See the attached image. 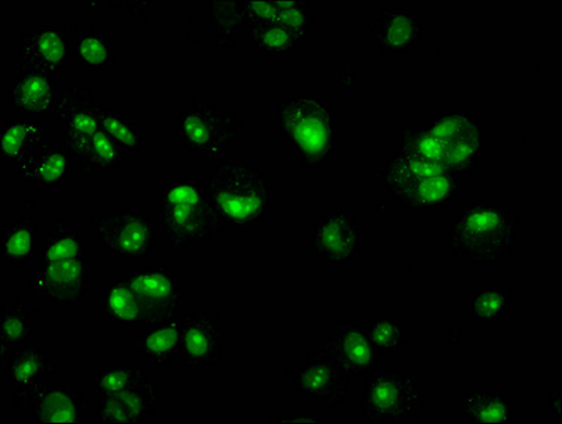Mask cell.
Returning <instances> with one entry per match:
<instances>
[{
	"label": "cell",
	"mask_w": 562,
	"mask_h": 424,
	"mask_svg": "<svg viewBox=\"0 0 562 424\" xmlns=\"http://www.w3.org/2000/svg\"><path fill=\"white\" fill-rule=\"evenodd\" d=\"M157 230L167 249H189L220 238L226 223L205 181L187 177L161 182L157 190Z\"/></svg>",
	"instance_id": "cell-1"
},
{
	"label": "cell",
	"mask_w": 562,
	"mask_h": 424,
	"mask_svg": "<svg viewBox=\"0 0 562 424\" xmlns=\"http://www.w3.org/2000/svg\"><path fill=\"white\" fill-rule=\"evenodd\" d=\"M274 118L281 140L305 169L327 166L338 156V118L317 93L294 92L276 103Z\"/></svg>",
	"instance_id": "cell-2"
},
{
	"label": "cell",
	"mask_w": 562,
	"mask_h": 424,
	"mask_svg": "<svg viewBox=\"0 0 562 424\" xmlns=\"http://www.w3.org/2000/svg\"><path fill=\"white\" fill-rule=\"evenodd\" d=\"M519 234V216L506 204H467L453 216L448 245L457 259L497 264L510 258Z\"/></svg>",
	"instance_id": "cell-3"
},
{
	"label": "cell",
	"mask_w": 562,
	"mask_h": 424,
	"mask_svg": "<svg viewBox=\"0 0 562 424\" xmlns=\"http://www.w3.org/2000/svg\"><path fill=\"white\" fill-rule=\"evenodd\" d=\"M212 202L228 226H256L271 212L273 186L268 175L245 159H224L206 179Z\"/></svg>",
	"instance_id": "cell-4"
},
{
	"label": "cell",
	"mask_w": 562,
	"mask_h": 424,
	"mask_svg": "<svg viewBox=\"0 0 562 424\" xmlns=\"http://www.w3.org/2000/svg\"><path fill=\"white\" fill-rule=\"evenodd\" d=\"M389 194L413 212H441L462 191L461 177L440 163L401 150L382 171Z\"/></svg>",
	"instance_id": "cell-5"
},
{
	"label": "cell",
	"mask_w": 562,
	"mask_h": 424,
	"mask_svg": "<svg viewBox=\"0 0 562 424\" xmlns=\"http://www.w3.org/2000/svg\"><path fill=\"white\" fill-rule=\"evenodd\" d=\"M245 126L234 111L204 97L192 98L177 115L180 146L199 159L224 160Z\"/></svg>",
	"instance_id": "cell-6"
},
{
	"label": "cell",
	"mask_w": 562,
	"mask_h": 424,
	"mask_svg": "<svg viewBox=\"0 0 562 424\" xmlns=\"http://www.w3.org/2000/svg\"><path fill=\"white\" fill-rule=\"evenodd\" d=\"M305 357L327 359L349 377H369L381 369L383 354L361 323L333 322L305 344Z\"/></svg>",
	"instance_id": "cell-7"
},
{
	"label": "cell",
	"mask_w": 562,
	"mask_h": 424,
	"mask_svg": "<svg viewBox=\"0 0 562 424\" xmlns=\"http://www.w3.org/2000/svg\"><path fill=\"white\" fill-rule=\"evenodd\" d=\"M92 238L116 260L142 263L159 248V230L145 212L126 207L90 219Z\"/></svg>",
	"instance_id": "cell-8"
},
{
	"label": "cell",
	"mask_w": 562,
	"mask_h": 424,
	"mask_svg": "<svg viewBox=\"0 0 562 424\" xmlns=\"http://www.w3.org/2000/svg\"><path fill=\"white\" fill-rule=\"evenodd\" d=\"M436 142L438 159L461 179L476 175L485 155L486 127L471 113L452 111L437 113L426 125Z\"/></svg>",
	"instance_id": "cell-9"
},
{
	"label": "cell",
	"mask_w": 562,
	"mask_h": 424,
	"mask_svg": "<svg viewBox=\"0 0 562 424\" xmlns=\"http://www.w3.org/2000/svg\"><path fill=\"white\" fill-rule=\"evenodd\" d=\"M359 406L363 416L378 423L413 421L420 409V388L416 375L376 371L367 377Z\"/></svg>",
	"instance_id": "cell-10"
},
{
	"label": "cell",
	"mask_w": 562,
	"mask_h": 424,
	"mask_svg": "<svg viewBox=\"0 0 562 424\" xmlns=\"http://www.w3.org/2000/svg\"><path fill=\"white\" fill-rule=\"evenodd\" d=\"M226 320L212 308L182 315L177 362L204 372L222 361L226 348Z\"/></svg>",
	"instance_id": "cell-11"
},
{
	"label": "cell",
	"mask_w": 562,
	"mask_h": 424,
	"mask_svg": "<svg viewBox=\"0 0 562 424\" xmlns=\"http://www.w3.org/2000/svg\"><path fill=\"white\" fill-rule=\"evenodd\" d=\"M125 276L139 300L140 330L181 313V275L171 265L161 263Z\"/></svg>",
	"instance_id": "cell-12"
},
{
	"label": "cell",
	"mask_w": 562,
	"mask_h": 424,
	"mask_svg": "<svg viewBox=\"0 0 562 424\" xmlns=\"http://www.w3.org/2000/svg\"><path fill=\"white\" fill-rule=\"evenodd\" d=\"M91 256L37 264L31 280L36 298L47 305H77L91 292Z\"/></svg>",
	"instance_id": "cell-13"
},
{
	"label": "cell",
	"mask_w": 562,
	"mask_h": 424,
	"mask_svg": "<svg viewBox=\"0 0 562 424\" xmlns=\"http://www.w3.org/2000/svg\"><path fill=\"white\" fill-rule=\"evenodd\" d=\"M34 424H80L86 422L90 403L66 375H54L36 393L26 409Z\"/></svg>",
	"instance_id": "cell-14"
},
{
	"label": "cell",
	"mask_w": 562,
	"mask_h": 424,
	"mask_svg": "<svg viewBox=\"0 0 562 424\" xmlns=\"http://www.w3.org/2000/svg\"><path fill=\"white\" fill-rule=\"evenodd\" d=\"M297 397L325 406L345 408L351 402L349 375L327 359L307 357L304 367L284 373Z\"/></svg>",
	"instance_id": "cell-15"
},
{
	"label": "cell",
	"mask_w": 562,
	"mask_h": 424,
	"mask_svg": "<svg viewBox=\"0 0 562 424\" xmlns=\"http://www.w3.org/2000/svg\"><path fill=\"white\" fill-rule=\"evenodd\" d=\"M70 34L61 23H36L19 37L18 60L23 68L57 74L70 66Z\"/></svg>",
	"instance_id": "cell-16"
},
{
	"label": "cell",
	"mask_w": 562,
	"mask_h": 424,
	"mask_svg": "<svg viewBox=\"0 0 562 424\" xmlns=\"http://www.w3.org/2000/svg\"><path fill=\"white\" fill-rule=\"evenodd\" d=\"M312 246L318 258L328 264L347 265L362 253V230L345 211L318 216Z\"/></svg>",
	"instance_id": "cell-17"
},
{
	"label": "cell",
	"mask_w": 562,
	"mask_h": 424,
	"mask_svg": "<svg viewBox=\"0 0 562 424\" xmlns=\"http://www.w3.org/2000/svg\"><path fill=\"white\" fill-rule=\"evenodd\" d=\"M63 145L74 157L78 171L86 180L108 171L121 170L127 157L115 141L102 127L88 133L63 131Z\"/></svg>",
	"instance_id": "cell-18"
},
{
	"label": "cell",
	"mask_w": 562,
	"mask_h": 424,
	"mask_svg": "<svg viewBox=\"0 0 562 424\" xmlns=\"http://www.w3.org/2000/svg\"><path fill=\"white\" fill-rule=\"evenodd\" d=\"M3 365L4 375L12 384L11 401L14 408L24 412L33 394L58 373L57 364L53 361L50 354L34 347L33 344L18 349Z\"/></svg>",
	"instance_id": "cell-19"
},
{
	"label": "cell",
	"mask_w": 562,
	"mask_h": 424,
	"mask_svg": "<svg viewBox=\"0 0 562 424\" xmlns=\"http://www.w3.org/2000/svg\"><path fill=\"white\" fill-rule=\"evenodd\" d=\"M159 403V383L151 378L130 391L101 398L97 404V421L100 424L155 423Z\"/></svg>",
	"instance_id": "cell-20"
},
{
	"label": "cell",
	"mask_w": 562,
	"mask_h": 424,
	"mask_svg": "<svg viewBox=\"0 0 562 424\" xmlns=\"http://www.w3.org/2000/svg\"><path fill=\"white\" fill-rule=\"evenodd\" d=\"M58 93L57 74L22 67L9 88V107L13 115L34 120L54 113Z\"/></svg>",
	"instance_id": "cell-21"
},
{
	"label": "cell",
	"mask_w": 562,
	"mask_h": 424,
	"mask_svg": "<svg viewBox=\"0 0 562 424\" xmlns=\"http://www.w3.org/2000/svg\"><path fill=\"white\" fill-rule=\"evenodd\" d=\"M74 157L56 137L16 167L18 179L38 189L57 191L71 175Z\"/></svg>",
	"instance_id": "cell-22"
},
{
	"label": "cell",
	"mask_w": 562,
	"mask_h": 424,
	"mask_svg": "<svg viewBox=\"0 0 562 424\" xmlns=\"http://www.w3.org/2000/svg\"><path fill=\"white\" fill-rule=\"evenodd\" d=\"M373 42L386 56H403L420 43L423 24L417 13L383 9L381 18L368 24Z\"/></svg>",
	"instance_id": "cell-23"
},
{
	"label": "cell",
	"mask_w": 562,
	"mask_h": 424,
	"mask_svg": "<svg viewBox=\"0 0 562 424\" xmlns=\"http://www.w3.org/2000/svg\"><path fill=\"white\" fill-rule=\"evenodd\" d=\"M41 319V310L24 302L21 295L9 293L0 302V337L2 362H7L18 349L33 344L34 328Z\"/></svg>",
	"instance_id": "cell-24"
},
{
	"label": "cell",
	"mask_w": 562,
	"mask_h": 424,
	"mask_svg": "<svg viewBox=\"0 0 562 424\" xmlns=\"http://www.w3.org/2000/svg\"><path fill=\"white\" fill-rule=\"evenodd\" d=\"M53 137L42 121L33 118H12L3 123L0 131V157L3 163L16 169Z\"/></svg>",
	"instance_id": "cell-25"
},
{
	"label": "cell",
	"mask_w": 562,
	"mask_h": 424,
	"mask_svg": "<svg viewBox=\"0 0 562 424\" xmlns=\"http://www.w3.org/2000/svg\"><path fill=\"white\" fill-rule=\"evenodd\" d=\"M101 103L93 98L90 88L80 81H71L58 93L56 121L66 132L88 133L100 127L98 111Z\"/></svg>",
	"instance_id": "cell-26"
},
{
	"label": "cell",
	"mask_w": 562,
	"mask_h": 424,
	"mask_svg": "<svg viewBox=\"0 0 562 424\" xmlns=\"http://www.w3.org/2000/svg\"><path fill=\"white\" fill-rule=\"evenodd\" d=\"M182 314L159 324L140 330L131 347L140 358L146 359L160 371H169L177 362Z\"/></svg>",
	"instance_id": "cell-27"
},
{
	"label": "cell",
	"mask_w": 562,
	"mask_h": 424,
	"mask_svg": "<svg viewBox=\"0 0 562 424\" xmlns=\"http://www.w3.org/2000/svg\"><path fill=\"white\" fill-rule=\"evenodd\" d=\"M37 225L34 215L19 214L0 226V256L12 269H23L36 253Z\"/></svg>",
	"instance_id": "cell-28"
},
{
	"label": "cell",
	"mask_w": 562,
	"mask_h": 424,
	"mask_svg": "<svg viewBox=\"0 0 562 424\" xmlns=\"http://www.w3.org/2000/svg\"><path fill=\"white\" fill-rule=\"evenodd\" d=\"M101 305L103 319L113 327L140 330L139 300L125 275L103 283Z\"/></svg>",
	"instance_id": "cell-29"
},
{
	"label": "cell",
	"mask_w": 562,
	"mask_h": 424,
	"mask_svg": "<svg viewBox=\"0 0 562 424\" xmlns=\"http://www.w3.org/2000/svg\"><path fill=\"white\" fill-rule=\"evenodd\" d=\"M83 256H91V250L80 225L63 216L48 230L37 264L57 263V260L77 259Z\"/></svg>",
	"instance_id": "cell-30"
},
{
	"label": "cell",
	"mask_w": 562,
	"mask_h": 424,
	"mask_svg": "<svg viewBox=\"0 0 562 424\" xmlns=\"http://www.w3.org/2000/svg\"><path fill=\"white\" fill-rule=\"evenodd\" d=\"M151 378L140 362H106L92 375L90 387L93 397L101 399L130 391Z\"/></svg>",
	"instance_id": "cell-31"
},
{
	"label": "cell",
	"mask_w": 562,
	"mask_h": 424,
	"mask_svg": "<svg viewBox=\"0 0 562 424\" xmlns=\"http://www.w3.org/2000/svg\"><path fill=\"white\" fill-rule=\"evenodd\" d=\"M471 322L477 328L496 327L512 313V293L506 284L482 283L471 295Z\"/></svg>",
	"instance_id": "cell-32"
},
{
	"label": "cell",
	"mask_w": 562,
	"mask_h": 424,
	"mask_svg": "<svg viewBox=\"0 0 562 424\" xmlns=\"http://www.w3.org/2000/svg\"><path fill=\"white\" fill-rule=\"evenodd\" d=\"M72 54L86 70L105 71L116 67L117 57L113 37L97 26L88 29L78 37Z\"/></svg>",
	"instance_id": "cell-33"
},
{
	"label": "cell",
	"mask_w": 562,
	"mask_h": 424,
	"mask_svg": "<svg viewBox=\"0 0 562 424\" xmlns=\"http://www.w3.org/2000/svg\"><path fill=\"white\" fill-rule=\"evenodd\" d=\"M210 14L209 37L216 48L232 51L234 34L245 27V2H206Z\"/></svg>",
	"instance_id": "cell-34"
},
{
	"label": "cell",
	"mask_w": 562,
	"mask_h": 424,
	"mask_svg": "<svg viewBox=\"0 0 562 424\" xmlns=\"http://www.w3.org/2000/svg\"><path fill=\"white\" fill-rule=\"evenodd\" d=\"M248 42L260 56L289 57L305 43L279 22L259 24L248 29Z\"/></svg>",
	"instance_id": "cell-35"
},
{
	"label": "cell",
	"mask_w": 562,
	"mask_h": 424,
	"mask_svg": "<svg viewBox=\"0 0 562 424\" xmlns=\"http://www.w3.org/2000/svg\"><path fill=\"white\" fill-rule=\"evenodd\" d=\"M461 414L472 423H510L513 403L499 393L476 388L463 398Z\"/></svg>",
	"instance_id": "cell-36"
},
{
	"label": "cell",
	"mask_w": 562,
	"mask_h": 424,
	"mask_svg": "<svg viewBox=\"0 0 562 424\" xmlns=\"http://www.w3.org/2000/svg\"><path fill=\"white\" fill-rule=\"evenodd\" d=\"M98 120H100L102 130L125 150L127 157L139 155L147 146L146 137L139 127L122 113L101 105L98 111Z\"/></svg>",
	"instance_id": "cell-37"
},
{
	"label": "cell",
	"mask_w": 562,
	"mask_h": 424,
	"mask_svg": "<svg viewBox=\"0 0 562 424\" xmlns=\"http://www.w3.org/2000/svg\"><path fill=\"white\" fill-rule=\"evenodd\" d=\"M368 330L373 344L383 355H397L407 347V320L404 317H378Z\"/></svg>",
	"instance_id": "cell-38"
},
{
	"label": "cell",
	"mask_w": 562,
	"mask_h": 424,
	"mask_svg": "<svg viewBox=\"0 0 562 424\" xmlns=\"http://www.w3.org/2000/svg\"><path fill=\"white\" fill-rule=\"evenodd\" d=\"M278 22L307 42L310 34L313 33L314 14L308 2H278Z\"/></svg>",
	"instance_id": "cell-39"
},
{
	"label": "cell",
	"mask_w": 562,
	"mask_h": 424,
	"mask_svg": "<svg viewBox=\"0 0 562 424\" xmlns=\"http://www.w3.org/2000/svg\"><path fill=\"white\" fill-rule=\"evenodd\" d=\"M116 21L143 22L151 16V2L145 0H117L111 2Z\"/></svg>",
	"instance_id": "cell-40"
},
{
	"label": "cell",
	"mask_w": 562,
	"mask_h": 424,
	"mask_svg": "<svg viewBox=\"0 0 562 424\" xmlns=\"http://www.w3.org/2000/svg\"><path fill=\"white\" fill-rule=\"evenodd\" d=\"M278 22V2H245V27Z\"/></svg>",
	"instance_id": "cell-41"
},
{
	"label": "cell",
	"mask_w": 562,
	"mask_h": 424,
	"mask_svg": "<svg viewBox=\"0 0 562 424\" xmlns=\"http://www.w3.org/2000/svg\"><path fill=\"white\" fill-rule=\"evenodd\" d=\"M271 422H283V423H289V422H294V423H322V419L317 417V416H314L313 413H308L307 411H297L293 414L292 417H288V419H273V421Z\"/></svg>",
	"instance_id": "cell-42"
}]
</instances>
